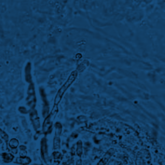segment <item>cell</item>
Masks as SVG:
<instances>
[{
  "mask_svg": "<svg viewBox=\"0 0 165 165\" xmlns=\"http://www.w3.org/2000/svg\"><path fill=\"white\" fill-rule=\"evenodd\" d=\"M78 75V71L77 70L73 71L70 75L69 76V78L67 79V81L65 82L64 85L57 92V95L56 96L55 100H54V104L55 105H57L59 103L61 100L63 98V95H64V92H66L68 88L70 86L76 79L77 78Z\"/></svg>",
  "mask_w": 165,
  "mask_h": 165,
  "instance_id": "obj_1",
  "label": "cell"
},
{
  "mask_svg": "<svg viewBox=\"0 0 165 165\" xmlns=\"http://www.w3.org/2000/svg\"><path fill=\"white\" fill-rule=\"evenodd\" d=\"M111 154H112V152H111V150L110 152H108V153H107V154H106V155L104 157L103 160L100 162V164H101V165H102L105 164V163H106V162H107V160H108V158L111 157Z\"/></svg>",
  "mask_w": 165,
  "mask_h": 165,
  "instance_id": "obj_2",
  "label": "cell"
},
{
  "mask_svg": "<svg viewBox=\"0 0 165 165\" xmlns=\"http://www.w3.org/2000/svg\"><path fill=\"white\" fill-rule=\"evenodd\" d=\"M11 144H13L11 146L12 147H16L18 145V142L15 139L12 140L10 142V145H11Z\"/></svg>",
  "mask_w": 165,
  "mask_h": 165,
  "instance_id": "obj_3",
  "label": "cell"
},
{
  "mask_svg": "<svg viewBox=\"0 0 165 165\" xmlns=\"http://www.w3.org/2000/svg\"><path fill=\"white\" fill-rule=\"evenodd\" d=\"M0 135H1L2 138H3L4 139H8V135L1 129H0Z\"/></svg>",
  "mask_w": 165,
  "mask_h": 165,
  "instance_id": "obj_4",
  "label": "cell"
},
{
  "mask_svg": "<svg viewBox=\"0 0 165 165\" xmlns=\"http://www.w3.org/2000/svg\"><path fill=\"white\" fill-rule=\"evenodd\" d=\"M2 142L1 140V139H0V143H2Z\"/></svg>",
  "mask_w": 165,
  "mask_h": 165,
  "instance_id": "obj_5",
  "label": "cell"
}]
</instances>
